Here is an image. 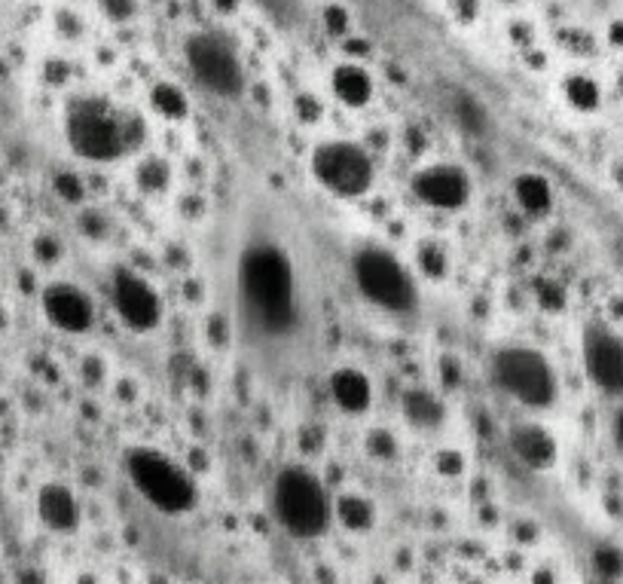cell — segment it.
<instances>
[{
  "label": "cell",
  "instance_id": "obj_1",
  "mask_svg": "<svg viewBox=\"0 0 623 584\" xmlns=\"http://www.w3.org/2000/svg\"><path fill=\"white\" fill-rule=\"evenodd\" d=\"M241 297L257 328L284 334L297 322V279L284 251L275 245H254L241 257Z\"/></svg>",
  "mask_w": 623,
  "mask_h": 584
},
{
  "label": "cell",
  "instance_id": "obj_2",
  "mask_svg": "<svg viewBox=\"0 0 623 584\" xmlns=\"http://www.w3.org/2000/svg\"><path fill=\"white\" fill-rule=\"evenodd\" d=\"M275 520L294 539H318L330 527V496L309 469L287 465L272 484Z\"/></svg>",
  "mask_w": 623,
  "mask_h": 584
},
{
  "label": "cell",
  "instance_id": "obj_3",
  "mask_svg": "<svg viewBox=\"0 0 623 584\" xmlns=\"http://www.w3.org/2000/svg\"><path fill=\"white\" fill-rule=\"evenodd\" d=\"M128 481L144 502L162 514H186L196 508L199 486L178 462L159 450L135 447L126 457Z\"/></svg>",
  "mask_w": 623,
  "mask_h": 584
},
{
  "label": "cell",
  "instance_id": "obj_4",
  "mask_svg": "<svg viewBox=\"0 0 623 584\" xmlns=\"http://www.w3.org/2000/svg\"><path fill=\"white\" fill-rule=\"evenodd\" d=\"M65 135L73 154L89 162H114L128 150L126 116L101 99L73 101L65 116Z\"/></svg>",
  "mask_w": 623,
  "mask_h": 584
},
{
  "label": "cell",
  "instance_id": "obj_5",
  "mask_svg": "<svg viewBox=\"0 0 623 584\" xmlns=\"http://www.w3.org/2000/svg\"><path fill=\"white\" fill-rule=\"evenodd\" d=\"M352 279L358 291L385 313L407 315L419 303V291H416V279L410 276V270L392 251L376 248V245L354 251Z\"/></svg>",
  "mask_w": 623,
  "mask_h": 584
},
{
  "label": "cell",
  "instance_id": "obj_6",
  "mask_svg": "<svg viewBox=\"0 0 623 584\" xmlns=\"http://www.w3.org/2000/svg\"><path fill=\"white\" fill-rule=\"evenodd\" d=\"M492 380L501 392L532 411H547L559 395V380L544 352L532 346H505L492 358Z\"/></svg>",
  "mask_w": 623,
  "mask_h": 584
},
{
  "label": "cell",
  "instance_id": "obj_7",
  "mask_svg": "<svg viewBox=\"0 0 623 584\" xmlns=\"http://www.w3.org/2000/svg\"><path fill=\"white\" fill-rule=\"evenodd\" d=\"M186 68L196 83L217 99H239L245 92V68L236 46L217 31H196L184 43Z\"/></svg>",
  "mask_w": 623,
  "mask_h": 584
},
{
  "label": "cell",
  "instance_id": "obj_8",
  "mask_svg": "<svg viewBox=\"0 0 623 584\" xmlns=\"http://www.w3.org/2000/svg\"><path fill=\"white\" fill-rule=\"evenodd\" d=\"M312 178L325 187L327 193L342 200H358L370 193L376 169L370 154L354 142H325L312 150Z\"/></svg>",
  "mask_w": 623,
  "mask_h": 584
},
{
  "label": "cell",
  "instance_id": "obj_9",
  "mask_svg": "<svg viewBox=\"0 0 623 584\" xmlns=\"http://www.w3.org/2000/svg\"><path fill=\"white\" fill-rule=\"evenodd\" d=\"M111 303L123 325L135 334H150L162 322V300L156 288L132 270H116L111 279Z\"/></svg>",
  "mask_w": 623,
  "mask_h": 584
},
{
  "label": "cell",
  "instance_id": "obj_10",
  "mask_svg": "<svg viewBox=\"0 0 623 584\" xmlns=\"http://www.w3.org/2000/svg\"><path fill=\"white\" fill-rule=\"evenodd\" d=\"M412 193L440 212H458L471 200V178L462 166L453 162H434L412 175Z\"/></svg>",
  "mask_w": 623,
  "mask_h": 584
},
{
  "label": "cell",
  "instance_id": "obj_11",
  "mask_svg": "<svg viewBox=\"0 0 623 584\" xmlns=\"http://www.w3.org/2000/svg\"><path fill=\"white\" fill-rule=\"evenodd\" d=\"M41 306L46 322L65 334H86L95 325V303L73 282H53L43 288Z\"/></svg>",
  "mask_w": 623,
  "mask_h": 584
},
{
  "label": "cell",
  "instance_id": "obj_12",
  "mask_svg": "<svg viewBox=\"0 0 623 584\" xmlns=\"http://www.w3.org/2000/svg\"><path fill=\"white\" fill-rule=\"evenodd\" d=\"M584 368L596 389L623 395V340L609 328H587L584 334Z\"/></svg>",
  "mask_w": 623,
  "mask_h": 584
},
{
  "label": "cell",
  "instance_id": "obj_13",
  "mask_svg": "<svg viewBox=\"0 0 623 584\" xmlns=\"http://www.w3.org/2000/svg\"><path fill=\"white\" fill-rule=\"evenodd\" d=\"M37 517L46 529L68 536L80 527V502L73 496L71 486L43 484L37 493Z\"/></svg>",
  "mask_w": 623,
  "mask_h": 584
},
{
  "label": "cell",
  "instance_id": "obj_14",
  "mask_svg": "<svg viewBox=\"0 0 623 584\" xmlns=\"http://www.w3.org/2000/svg\"><path fill=\"white\" fill-rule=\"evenodd\" d=\"M510 450L523 465L535 471H547L559 457L556 438L539 423H523V426L510 428Z\"/></svg>",
  "mask_w": 623,
  "mask_h": 584
},
{
  "label": "cell",
  "instance_id": "obj_15",
  "mask_svg": "<svg viewBox=\"0 0 623 584\" xmlns=\"http://www.w3.org/2000/svg\"><path fill=\"white\" fill-rule=\"evenodd\" d=\"M330 398L340 407L342 414L361 416L367 414L373 404V385L361 371L354 368H340L330 373Z\"/></svg>",
  "mask_w": 623,
  "mask_h": 584
},
{
  "label": "cell",
  "instance_id": "obj_16",
  "mask_svg": "<svg viewBox=\"0 0 623 584\" xmlns=\"http://www.w3.org/2000/svg\"><path fill=\"white\" fill-rule=\"evenodd\" d=\"M330 86H333V96L346 108H367L370 99H373V77L361 65H340V68H333Z\"/></svg>",
  "mask_w": 623,
  "mask_h": 584
},
{
  "label": "cell",
  "instance_id": "obj_17",
  "mask_svg": "<svg viewBox=\"0 0 623 584\" xmlns=\"http://www.w3.org/2000/svg\"><path fill=\"white\" fill-rule=\"evenodd\" d=\"M400 407H404V416L410 419V426L422 428V431H438L446 423L443 401L434 392H428V389H410L400 401Z\"/></svg>",
  "mask_w": 623,
  "mask_h": 584
},
{
  "label": "cell",
  "instance_id": "obj_18",
  "mask_svg": "<svg viewBox=\"0 0 623 584\" xmlns=\"http://www.w3.org/2000/svg\"><path fill=\"white\" fill-rule=\"evenodd\" d=\"M513 200L520 202V209L529 214H547L553 205V190L547 178H541L535 171H523L513 181Z\"/></svg>",
  "mask_w": 623,
  "mask_h": 584
},
{
  "label": "cell",
  "instance_id": "obj_19",
  "mask_svg": "<svg viewBox=\"0 0 623 584\" xmlns=\"http://www.w3.org/2000/svg\"><path fill=\"white\" fill-rule=\"evenodd\" d=\"M337 520L352 532H367L376 520V512L364 496H340L337 499Z\"/></svg>",
  "mask_w": 623,
  "mask_h": 584
},
{
  "label": "cell",
  "instance_id": "obj_20",
  "mask_svg": "<svg viewBox=\"0 0 623 584\" xmlns=\"http://www.w3.org/2000/svg\"><path fill=\"white\" fill-rule=\"evenodd\" d=\"M150 101H154V108L159 111V114L166 116V120H184V116L190 114L186 96L174 83L156 86L154 96H150Z\"/></svg>",
  "mask_w": 623,
  "mask_h": 584
},
{
  "label": "cell",
  "instance_id": "obj_21",
  "mask_svg": "<svg viewBox=\"0 0 623 584\" xmlns=\"http://www.w3.org/2000/svg\"><path fill=\"white\" fill-rule=\"evenodd\" d=\"M566 99L575 108H581V111H593L596 104H599V86L593 80H587V77H568Z\"/></svg>",
  "mask_w": 623,
  "mask_h": 584
},
{
  "label": "cell",
  "instance_id": "obj_22",
  "mask_svg": "<svg viewBox=\"0 0 623 584\" xmlns=\"http://www.w3.org/2000/svg\"><path fill=\"white\" fill-rule=\"evenodd\" d=\"M101 15L114 25H126L135 15L141 13V0H95Z\"/></svg>",
  "mask_w": 623,
  "mask_h": 584
},
{
  "label": "cell",
  "instance_id": "obj_23",
  "mask_svg": "<svg viewBox=\"0 0 623 584\" xmlns=\"http://www.w3.org/2000/svg\"><path fill=\"white\" fill-rule=\"evenodd\" d=\"M138 187L150 190V193L166 190V187H169V166L159 162V159H150V162L138 166Z\"/></svg>",
  "mask_w": 623,
  "mask_h": 584
},
{
  "label": "cell",
  "instance_id": "obj_24",
  "mask_svg": "<svg viewBox=\"0 0 623 584\" xmlns=\"http://www.w3.org/2000/svg\"><path fill=\"white\" fill-rule=\"evenodd\" d=\"M53 190L58 193V200H65V202H83V196H86V187H83V181L73 175V171H58L56 178H53Z\"/></svg>",
  "mask_w": 623,
  "mask_h": 584
},
{
  "label": "cell",
  "instance_id": "obj_25",
  "mask_svg": "<svg viewBox=\"0 0 623 584\" xmlns=\"http://www.w3.org/2000/svg\"><path fill=\"white\" fill-rule=\"evenodd\" d=\"M455 116H458V123H462L467 132H474V135L486 132V114H483L480 104H474L471 99H462L455 104Z\"/></svg>",
  "mask_w": 623,
  "mask_h": 584
},
{
  "label": "cell",
  "instance_id": "obj_26",
  "mask_svg": "<svg viewBox=\"0 0 623 584\" xmlns=\"http://www.w3.org/2000/svg\"><path fill=\"white\" fill-rule=\"evenodd\" d=\"M367 450L376 459H395V453H397L395 435H392V431H385V428H376V431H370Z\"/></svg>",
  "mask_w": 623,
  "mask_h": 584
},
{
  "label": "cell",
  "instance_id": "obj_27",
  "mask_svg": "<svg viewBox=\"0 0 623 584\" xmlns=\"http://www.w3.org/2000/svg\"><path fill=\"white\" fill-rule=\"evenodd\" d=\"M34 257L41 260L43 267H49V263H56L58 257H61V245L53 236H37L34 239Z\"/></svg>",
  "mask_w": 623,
  "mask_h": 584
},
{
  "label": "cell",
  "instance_id": "obj_28",
  "mask_svg": "<svg viewBox=\"0 0 623 584\" xmlns=\"http://www.w3.org/2000/svg\"><path fill=\"white\" fill-rule=\"evenodd\" d=\"M422 270H426L428 276H443L446 263H443L440 245H426V248H422Z\"/></svg>",
  "mask_w": 623,
  "mask_h": 584
},
{
  "label": "cell",
  "instance_id": "obj_29",
  "mask_svg": "<svg viewBox=\"0 0 623 584\" xmlns=\"http://www.w3.org/2000/svg\"><path fill=\"white\" fill-rule=\"evenodd\" d=\"M325 25L330 34H342V31L349 29V13L342 7H337V3H330V7H325Z\"/></svg>",
  "mask_w": 623,
  "mask_h": 584
},
{
  "label": "cell",
  "instance_id": "obj_30",
  "mask_svg": "<svg viewBox=\"0 0 623 584\" xmlns=\"http://www.w3.org/2000/svg\"><path fill=\"white\" fill-rule=\"evenodd\" d=\"M596 566H599L602 575H618L623 566V560L618 551H599V554H596Z\"/></svg>",
  "mask_w": 623,
  "mask_h": 584
},
{
  "label": "cell",
  "instance_id": "obj_31",
  "mask_svg": "<svg viewBox=\"0 0 623 584\" xmlns=\"http://www.w3.org/2000/svg\"><path fill=\"white\" fill-rule=\"evenodd\" d=\"M438 465L443 474H462V469H465V459L458 457V453H453V457H438Z\"/></svg>",
  "mask_w": 623,
  "mask_h": 584
},
{
  "label": "cell",
  "instance_id": "obj_32",
  "mask_svg": "<svg viewBox=\"0 0 623 584\" xmlns=\"http://www.w3.org/2000/svg\"><path fill=\"white\" fill-rule=\"evenodd\" d=\"M614 438H618V443L623 447V407L618 411V416H614Z\"/></svg>",
  "mask_w": 623,
  "mask_h": 584
},
{
  "label": "cell",
  "instance_id": "obj_33",
  "mask_svg": "<svg viewBox=\"0 0 623 584\" xmlns=\"http://www.w3.org/2000/svg\"><path fill=\"white\" fill-rule=\"evenodd\" d=\"M236 3H239V0H217V7H220V10H233Z\"/></svg>",
  "mask_w": 623,
  "mask_h": 584
}]
</instances>
